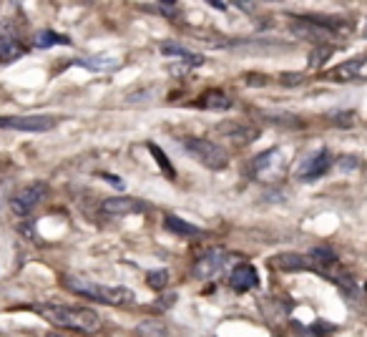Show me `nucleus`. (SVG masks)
Wrapping results in <instances>:
<instances>
[{"instance_id":"nucleus-1","label":"nucleus","mask_w":367,"mask_h":337,"mask_svg":"<svg viewBox=\"0 0 367 337\" xmlns=\"http://www.w3.org/2000/svg\"><path fill=\"white\" fill-rule=\"evenodd\" d=\"M43 320L63 330H76L84 335H93L101 330V317L88 307H73V304H41L35 307Z\"/></svg>"},{"instance_id":"nucleus-2","label":"nucleus","mask_w":367,"mask_h":337,"mask_svg":"<svg viewBox=\"0 0 367 337\" xmlns=\"http://www.w3.org/2000/svg\"><path fill=\"white\" fill-rule=\"evenodd\" d=\"M61 282H63V287L70 289V292L84 295V297H88V300H96V302H104V304H126L133 300L131 289L91 282V280H84V277H78V275H63Z\"/></svg>"},{"instance_id":"nucleus-3","label":"nucleus","mask_w":367,"mask_h":337,"mask_svg":"<svg viewBox=\"0 0 367 337\" xmlns=\"http://www.w3.org/2000/svg\"><path fill=\"white\" fill-rule=\"evenodd\" d=\"M179 144L194 161H199L201 166H207L211 172H222V169L229 166V154L219 144L209 141V138L187 136V138H179Z\"/></svg>"},{"instance_id":"nucleus-4","label":"nucleus","mask_w":367,"mask_h":337,"mask_svg":"<svg viewBox=\"0 0 367 337\" xmlns=\"http://www.w3.org/2000/svg\"><path fill=\"white\" fill-rule=\"evenodd\" d=\"M46 192H48V184H43V181H33V184L23 186L21 192L10 199V209H13V214L15 217H28V214L38 207V201L46 197Z\"/></svg>"},{"instance_id":"nucleus-5","label":"nucleus","mask_w":367,"mask_h":337,"mask_svg":"<svg viewBox=\"0 0 367 337\" xmlns=\"http://www.w3.org/2000/svg\"><path fill=\"white\" fill-rule=\"evenodd\" d=\"M56 126L53 116H0V129H13L23 134H41Z\"/></svg>"},{"instance_id":"nucleus-6","label":"nucleus","mask_w":367,"mask_h":337,"mask_svg":"<svg viewBox=\"0 0 367 337\" xmlns=\"http://www.w3.org/2000/svg\"><path fill=\"white\" fill-rule=\"evenodd\" d=\"M229 259H232L229 252L211 249V252H207V255L201 257V259L194 264V275L199 277V280H211V277H216L224 267H227Z\"/></svg>"},{"instance_id":"nucleus-7","label":"nucleus","mask_w":367,"mask_h":337,"mask_svg":"<svg viewBox=\"0 0 367 337\" xmlns=\"http://www.w3.org/2000/svg\"><path fill=\"white\" fill-rule=\"evenodd\" d=\"M106 214H111V217H131V214H144L149 212V204L141 199H133V197H111V199H106L101 204Z\"/></svg>"},{"instance_id":"nucleus-8","label":"nucleus","mask_w":367,"mask_h":337,"mask_svg":"<svg viewBox=\"0 0 367 337\" xmlns=\"http://www.w3.org/2000/svg\"><path fill=\"white\" fill-rule=\"evenodd\" d=\"M23 53H26V48L18 41L13 26L10 23H0V61H15Z\"/></svg>"},{"instance_id":"nucleus-9","label":"nucleus","mask_w":367,"mask_h":337,"mask_svg":"<svg viewBox=\"0 0 367 337\" xmlns=\"http://www.w3.org/2000/svg\"><path fill=\"white\" fill-rule=\"evenodd\" d=\"M330 164H332V156H330V152H327V149H319L317 154H312L305 164H302L299 179H302V181H317L319 176H322V174L330 169Z\"/></svg>"},{"instance_id":"nucleus-10","label":"nucleus","mask_w":367,"mask_h":337,"mask_svg":"<svg viewBox=\"0 0 367 337\" xmlns=\"http://www.w3.org/2000/svg\"><path fill=\"white\" fill-rule=\"evenodd\" d=\"M259 277H256V269L252 264H239V267L229 275V284L234 292H250V289L256 287Z\"/></svg>"},{"instance_id":"nucleus-11","label":"nucleus","mask_w":367,"mask_h":337,"mask_svg":"<svg viewBox=\"0 0 367 337\" xmlns=\"http://www.w3.org/2000/svg\"><path fill=\"white\" fill-rule=\"evenodd\" d=\"M219 131H224L229 138H234L236 144H252V141L259 138V131L256 129H250V126H242V124H232V121L219 124Z\"/></svg>"},{"instance_id":"nucleus-12","label":"nucleus","mask_w":367,"mask_h":337,"mask_svg":"<svg viewBox=\"0 0 367 337\" xmlns=\"http://www.w3.org/2000/svg\"><path fill=\"white\" fill-rule=\"evenodd\" d=\"M164 229L176 234V237H199L201 234V229L196 227V224L184 221L181 217H176V214H167V217H164Z\"/></svg>"},{"instance_id":"nucleus-13","label":"nucleus","mask_w":367,"mask_h":337,"mask_svg":"<svg viewBox=\"0 0 367 337\" xmlns=\"http://www.w3.org/2000/svg\"><path fill=\"white\" fill-rule=\"evenodd\" d=\"M161 53H164V55H179V58L187 63L189 69H191V66H201V63H204V55L191 53L189 48H184V46H179V43H173V41L161 43Z\"/></svg>"},{"instance_id":"nucleus-14","label":"nucleus","mask_w":367,"mask_h":337,"mask_svg":"<svg viewBox=\"0 0 367 337\" xmlns=\"http://www.w3.org/2000/svg\"><path fill=\"white\" fill-rule=\"evenodd\" d=\"M272 264L277 269H284V272H294V269H310V259L297 252H287V255H279L272 259Z\"/></svg>"},{"instance_id":"nucleus-15","label":"nucleus","mask_w":367,"mask_h":337,"mask_svg":"<svg viewBox=\"0 0 367 337\" xmlns=\"http://www.w3.org/2000/svg\"><path fill=\"white\" fill-rule=\"evenodd\" d=\"M199 106H201V109H209V111H224V109H229V106H232V98H229L224 91L211 89V91H207V93L199 98Z\"/></svg>"},{"instance_id":"nucleus-16","label":"nucleus","mask_w":367,"mask_h":337,"mask_svg":"<svg viewBox=\"0 0 367 337\" xmlns=\"http://www.w3.org/2000/svg\"><path fill=\"white\" fill-rule=\"evenodd\" d=\"M70 38H66V35L61 33H53V30H41V33H35V41L33 46L35 48H50V46H68Z\"/></svg>"},{"instance_id":"nucleus-17","label":"nucleus","mask_w":367,"mask_h":337,"mask_svg":"<svg viewBox=\"0 0 367 337\" xmlns=\"http://www.w3.org/2000/svg\"><path fill=\"white\" fill-rule=\"evenodd\" d=\"M332 78L335 81H352L357 78V61H347L337 69H332Z\"/></svg>"},{"instance_id":"nucleus-18","label":"nucleus","mask_w":367,"mask_h":337,"mask_svg":"<svg viewBox=\"0 0 367 337\" xmlns=\"http://www.w3.org/2000/svg\"><path fill=\"white\" fill-rule=\"evenodd\" d=\"M277 154H279V149H270V152H264L262 156H256L254 161H252V172H254V174H264L272 166V161L277 158Z\"/></svg>"},{"instance_id":"nucleus-19","label":"nucleus","mask_w":367,"mask_h":337,"mask_svg":"<svg viewBox=\"0 0 367 337\" xmlns=\"http://www.w3.org/2000/svg\"><path fill=\"white\" fill-rule=\"evenodd\" d=\"M149 152H151V156L156 158V164H159L161 169L167 172L169 179H173V176H176V172H173V166H171V161H169V158H167V154L161 152V149H159V146H156V144H149Z\"/></svg>"},{"instance_id":"nucleus-20","label":"nucleus","mask_w":367,"mask_h":337,"mask_svg":"<svg viewBox=\"0 0 367 337\" xmlns=\"http://www.w3.org/2000/svg\"><path fill=\"white\" fill-rule=\"evenodd\" d=\"M146 284L151 289H164L169 284V272L167 269H151V272L146 275Z\"/></svg>"},{"instance_id":"nucleus-21","label":"nucleus","mask_w":367,"mask_h":337,"mask_svg":"<svg viewBox=\"0 0 367 337\" xmlns=\"http://www.w3.org/2000/svg\"><path fill=\"white\" fill-rule=\"evenodd\" d=\"M146 10H159V15H167V18H173V15H179V6H173V3H146Z\"/></svg>"},{"instance_id":"nucleus-22","label":"nucleus","mask_w":367,"mask_h":337,"mask_svg":"<svg viewBox=\"0 0 367 337\" xmlns=\"http://www.w3.org/2000/svg\"><path fill=\"white\" fill-rule=\"evenodd\" d=\"M279 81H282L284 86H299V83L305 81V73H297V71H287V73H282V76H279Z\"/></svg>"},{"instance_id":"nucleus-23","label":"nucleus","mask_w":367,"mask_h":337,"mask_svg":"<svg viewBox=\"0 0 367 337\" xmlns=\"http://www.w3.org/2000/svg\"><path fill=\"white\" fill-rule=\"evenodd\" d=\"M337 169H339V172H342V174L352 172V169H357V158H355V156L339 158V161H337Z\"/></svg>"},{"instance_id":"nucleus-24","label":"nucleus","mask_w":367,"mask_h":337,"mask_svg":"<svg viewBox=\"0 0 367 337\" xmlns=\"http://www.w3.org/2000/svg\"><path fill=\"white\" fill-rule=\"evenodd\" d=\"M317 55H312V66H322V61H327L330 55H332V48L327 46V48H319V51H314Z\"/></svg>"},{"instance_id":"nucleus-25","label":"nucleus","mask_w":367,"mask_h":337,"mask_svg":"<svg viewBox=\"0 0 367 337\" xmlns=\"http://www.w3.org/2000/svg\"><path fill=\"white\" fill-rule=\"evenodd\" d=\"M339 126H350L352 124V111H339V116H335Z\"/></svg>"},{"instance_id":"nucleus-26","label":"nucleus","mask_w":367,"mask_h":337,"mask_svg":"<svg viewBox=\"0 0 367 337\" xmlns=\"http://www.w3.org/2000/svg\"><path fill=\"white\" fill-rule=\"evenodd\" d=\"M169 71H171L173 76H184V73L189 71V66H187V63H171V66H169Z\"/></svg>"},{"instance_id":"nucleus-27","label":"nucleus","mask_w":367,"mask_h":337,"mask_svg":"<svg viewBox=\"0 0 367 337\" xmlns=\"http://www.w3.org/2000/svg\"><path fill=\"white\" fill-rule=\"evenodd\" d=\"M357 78H367V58H357Z\"/></svg>"},{"instance_id":"nucleus-28","label":"nucleus","mask_w":367,"mask_h":337,"mask_svg":"<svg viewBox=\"0 0 367 337\" xmlns=\"http://www.w3.org/2000/svg\"><path fill=\"white\" fill-rule=\"evenodd\" d=\"M101 179H106V181H111L113 186H118V189H124V181L121 179H116V176H111V174H98Z\"/></svg>"},{"instance_id":"nucleus-29","label":"nucleus","mask_w":367,"mask_h":337,"mask_svg":"<svg viewBox=\"0 0 367 337\" xmlns=\"http://www.w3.org/2000/svg\"><path fill=\"white\" fill-rule=\"evenodd\" d=\"M247 83H252V86H264V83H267V76H250Z\"/></svg>"},{"instance_id":"nucleus-30","label":"nucleus","mask_w":367,"mask_h":337,"mask_svg":"<svg viewBox=\"0 0 367 337\" xmlns=\"http://www.w3.org/2000/svg\"><path fill=\"white\" fill-rule=\"evenodd\" d=\"M236 8H242V10H252L254 6H252V3H242V0H239V3H236Z\"/></svg>"},{"instance_id":"nucleus-31","label":"nucleus","mask_w":367,"mask_h":337,"mask_svg":"<svg viewBox=\"0 0 367 337\" xmlns=\"http://www.w3.org/2000/svg\"><path fill=\"white\" fill-rule=\"evenodd\" d=\"M211 6H214V8H219V10H227V3H222V0H214Z\"/></svg>"},{"instance_id":"nucleus-32","label":"nucleus","mask_w":367,"mask_h":337,"mask_svg":"<svg viewBox=\"0 0 367 337\" xmlns=\"http://www.w3.org/2000/svg\"><path fill=\"white\" fill-rule=\"evenodd\" d=\"M48 337H66V335H61V332H48Z\"/></svg>"},{"instance_id":"nucleus-33","label":"nucleus","mask_w":367,"mask_h":337,"mask_svg":"<svg viewBox=\"0 0 367 337\" xmlns=\"http://www.w3.org/2000/svg\"><path fill=\"white\" fill-rule=\"evenodd\" d=\"M365 38H367V26H365Z\"/></svg>"}]
</instances>
